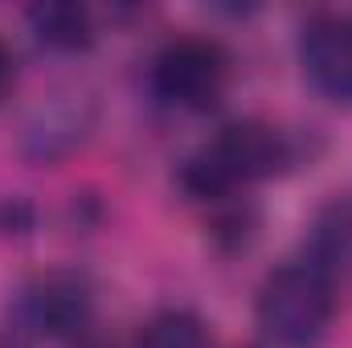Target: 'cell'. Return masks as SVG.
Here are the masks:
<instances>
[{"label":"cell","mask_w":352,"mask_h":348,"mask_svg":"<svg viewBox=\"0 0 352 348\" xmlns=\"http://www.w3.org/2000/svg\"><path fill=\"white\" fill-rule=\"evenodd\" d=\"M291 160H295V148L278 127L263 119H238V123H226L205 148H197L180 164L176 180L197 201H226L242 184L283 173Z\"/></svg>","instance_id":"1"},{"label":"cell","mask_w":352,"mask_h":348,"mask_svg":"<svg viewBox=\"0 0 352 348\" xmlns=\"http://www.w3.org/2000/svg\"><path fill=\"white\" fill-rule=\"evenodd\" d=\"M336 316V279L311 262H287L258 291V328L278 348H316Z\"/></svg>","instance_id":"2"},{"label":"cell","mask_w":352,"mask_h":348,"mask_svg":"<svg viewBox=\"0 0 352 348\" xmlns=\"http://www.w3.org/2000/svg\"><path fill=\"white\" fill-rule=\"evenodd\" d=\"M226 83H230V58L217 41H205V37H180L152 66V87L176 111L217 107Z\"/></svg>","instance_id":"3"},{"label":"cell","mask_w":352,"mask_h":348,"mask_svg":"<svg viewBox=\"0 0 352 348\" xmlns=\"http://www.w3.org/2000/svg\"><path fill=\"white\" fill-rule=\"evenodd\" d=\"M21 336H45V340H78L87 336L94 320V291L74 270H50L37 274L16 303Z\"/></svg>","instance_id":"4"},{"label":"cell","mask_w":352,"mask_h":348,"mask_svg":"<svg viewBox=\"0 0 352 348\" xmlns=\"http://www.w3.org/2000/svg\"><path fill=\"white\" fill-rule=\"evenodd\" d=\"M94 127V102L78 90H62V94H50L41 98L25 127H21V152L33 160V164H54L62 156H70Z\"/></svg>","instance_id":"5"},{"label":"cell","mask_w":352,"mask_h":348,"mask_svg":"<svg viewBox=\"0 0 352 348\" xmlns=\"http://www.w3.org/2000/svg\"><path fill=\"white\" fill-rule=\"evenodd\" d=\"M303 70L311 87L352 107V12H320L303 25Z\"/></svg>","instance_id":"6"},{"label":"cell","mask_w":352,"mask_h":348,"mask_svg":"<svg viewBox=\"0 0 352 348\" xmlns=\"http://www.w3.org/2000/svg\"><path fill=\"white\" fill-rule=\"evenodd\" d=\"M33 37L54 54H82L94 45V21L87 4L74 0H41L29 8Z\"/></svg>","instance_id":"7"},{"label":"cell","mask_w":352,"mask_h":348,"mask_svg":"<svg viewBox=\"0 0 352 348\" xmlns=\"http://www.w3.org/2000/svg\"><path fill=\"white\" fill-rule=\"evenodd\" d=\"M352 259V205L336 201L328 209L316 213L311 230H307V242H303V262L320 266L324 274L336 279V270Z\"/></svg>","instance_id":"8"},{"label":"cell","mask_w":352,"mask_h":348,"mask_svg":"<svg viewBox=\"0 0 352 348\" xmlns=\"http://www.w3.org/2000/svg\"><path fill=\"white\" fill-rule=\"evenodd\" d=\"M140 348H209V328L201 324V316L173 307L144 324Z\"/></svg>","instance_id":"9"},{"label":"cell","mask_w":352,"mask_h":348,"mask_svg":"<svg viewBox=\"0 0 352 348\" xmlns=\"http://www.w3.org/2000/svg\"><path fill=\"white\" fill-rule=\"evenodd\" d=\"M8 87H12V54L0 45V98L8 94Z\"/></svg>","instance_id":"10"},{"label":"cell","mask_w":352,"mask_h":348,"mask_svg":"<svg viewBox=\"0 0 352 348\" xmlns=\"http://www.w3.org/2000/svg\"><path fill=\"white\" fill-rule=\"evenodd\" d=\"M0 348H29V345H25V336L12 328V332H4V336H0Z\"/></svg>","instance_id":"11"}]
</instances>
